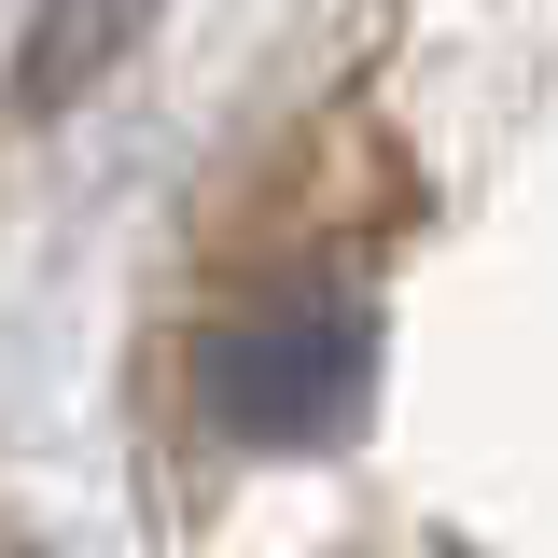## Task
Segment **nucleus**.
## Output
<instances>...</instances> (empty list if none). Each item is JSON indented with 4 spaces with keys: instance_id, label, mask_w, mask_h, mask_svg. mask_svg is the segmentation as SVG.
<instances>
[{
    "instance_id": "f257e3e1",
    "label": "nucleus",
    "mask_w": 558,
    "mask_h": 558,
    "mask_svg": "<svg viewBox=\"0 0 558 558\" xmlns=\"http://www.w3.org/2000/svg\"><path fill=\"white\" fill-rule=\"evenodd\" d=\"M154 475L182 558H558V14L293 84L182 238Z\"/></svg>"
},
{
    "instance_id": "f03ea898",
    "label": "nucleus",
    "mask_w": 558,
    "mask_h": 558,
    "mask_svg": "<svg viewBox=\"0 0 558 558\" xmlns=\"http://www.w3.org/2000/svg\"><path fill=\"white\" fill-rule=\"evenodd\" d=\"M0 558H28V545H0Z\"/></svg>"
}]
</instances>
